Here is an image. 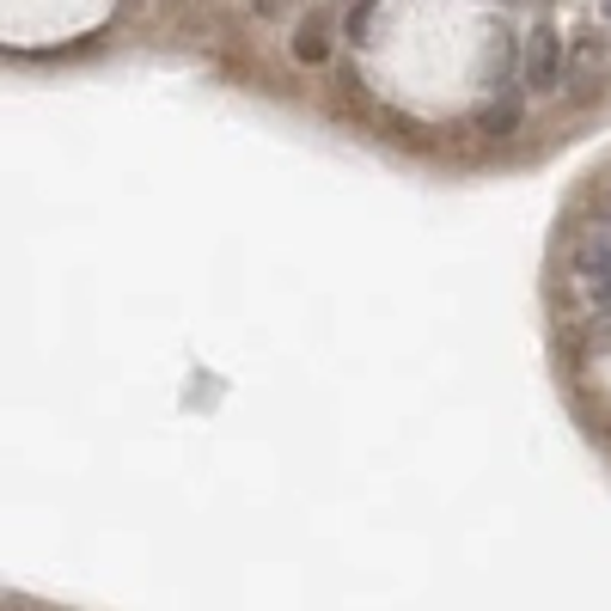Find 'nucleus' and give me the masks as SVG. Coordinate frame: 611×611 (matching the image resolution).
<instances>
[{
  "label": "nucleus",
  "mask_w": 611,
  "mask_h": 611,
  "mask_svg": "<svg viewBox=\"0 0 611 611\" xmlns=\"http://www.w3.org/2000/svg\"><path fill=\"white\" fill-rule=\"evenodd\" d=\"M556 74H568L563 68V44H556V31L550 25H532L526 31V86H556Z\"/></svg>",
  "instance_id": "f257e3e1"
},
{
  "label": "nucleus",
  "mask_w": 611,
  "mask_h": 611,
  "mask_svg": "<svg viewBox=\"0 0 611 611\" xmlns=\"http://www.w3.org/2000/svg\"><path fill=\"white\" fill-rule=\"evenodd\" d=\"M293 56H300L306 68H319V61L331 56V44H324V31H300V37H293Z\"/></svg>",
  "instance_id": "39448f33"
},
{
  "label": "nucleus",
  "mask_w": 611,
  "mask_h": 611,
  "mask_svg": "<svg viewBox=\"0 0 611 611\" xmlns=\"http://www.w3.org/2000/svg\"><path fill=\"white\" fill-rule=\"evenodd\" d=\"M575 275L611 306V232H594V239L575 244Z\"/></svg>",
  "instance_id": "f03ea898"
},
{
  "label": "nucleus",
  "mask_w": 611,
  "mask_h": 611,
  "mask_svg": "<svg viewBox=\"0 0 611 611\" xmlns=\"http://www.w3.org/2000/svg\"><path fill=\"white\" fill-rule=\"evenodd\" d=\"M599 214H606V220H611V196H599Z\"/></svg>",
  "instance_id": "423d86ee"
},
{
  "label": "nucleus",
  "mask_w": 611,
  "mask_h": 611,
  "mask_svg": "<svg viewBox=\"0 0 611 611\" xmlns=\"http://www.w3.org/2000/svg\"><path fill=\"white\" fill-rule=\"evenodd\" d=\"M599 74H606V44L599 37H575V49H568V92H594Z\"/></svg>",
  "instance_id": "7ed1b4c3"
},
{
  "label": "nucleus",
  "mask_w": 611,
  "mask_h": 611,
  "mask_svg": "<svg viewBox=\"0 0 611 611\" xmlns=\"http://www.w3.org/2000/svg\"><path fill=\"white\" fill-rule=\"evenodd\" d=\"M606 19H611V0H606Z\"/></svg>",
  "instance_id": "0eeeda50"
},
{
  "label": "nucleus",
  "mask_w": 611,
  "mask_h": 611,
  "mask_svg": "<svg viewBox=\"0 0 611 611\" xmlns=\"http://www.w3.org/2000/svg\"><path fill=\"white\" fill-rule=\"evenodd\" d=\"M477 122H483L489 135H507V129H514V122H519V105H514V98H495V105H489Z\"/></svg>",
  "instance_id": "20e7f679"
}]
</instances>
